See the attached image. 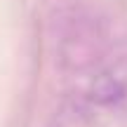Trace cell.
Returning a JSON list of instances; mask_svg holds the SVG:
<instances>
[{
  "mask_svg": "<svg viewBox=\"0 0 127 127\" xmlns=\"http://www.w3.org/2000/svg\"><path fill=\"white\" fill-rule=\"evenodd\" d=\"M127 92V87L118 78H111V75H99L92 85V99L99 101V104H115L118 99H123Z\"/></svg>",
  "mask_w": 127,
  "mask_h": 127,
  "instance_id": "1",
  "label": "cell"
}]
</instances>
